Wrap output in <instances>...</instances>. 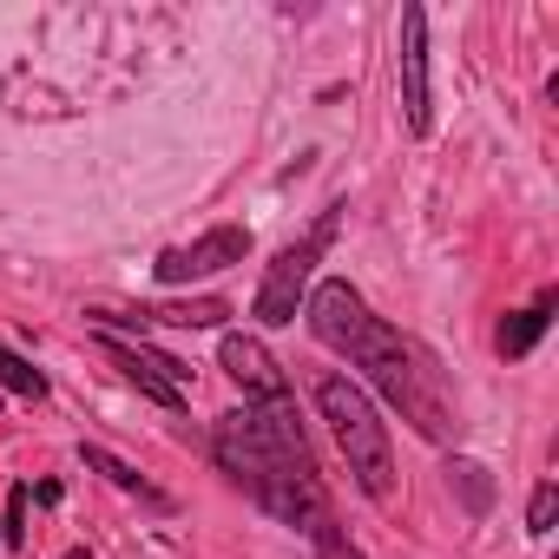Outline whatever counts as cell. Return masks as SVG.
Instances as JSON below:
<instances>
[{
    "instance_id": "cell-1",
    "label": "cell",
    "mask_w": 559,
    "mask_h": 559,
    "mask_svg": "<svg viewBox=\"0 0 559 559\" xmlns=\"http://www.w3.org/2000/svg\"><path fill=\"white\" fill-rule=\"evenodd\" d=\"M211 454L217 467L284 526H297L317 559H362L349 546V533L336 526V507H330V487L317 474V454L304 441V421L290 402H243L230 408L217 428H211Z\"/></svg>"
},
{
    "instance_id": "cell-2",
    "label": "cell",
    "mask_w": 559,
    "mask_h": 559,
    "mask_svg": "<svg viewBox=\"0 0 559 559\" xmlns=\"http://www.w3.org/2000/svg\"><path fill=\"white\" fill-rule=\"evenodd\" d=\"M304 323H310V336H317L323 349L349 356V362L389 395V408H402V415L415 421V435H428V441H448V435H454V408H448V395H441V369L428 362L421 343H408L402 330H389L382 317H369V304H362L356 284H343V276L317 284V290L304 297Z\"/></svg>"
},
{
    "instance_id": "cell-3",
    "label": "cell",
    "mask_w": 559,
    "mask_h": 559,
    "mask_svg": "<svg viewBox=\"0 0 559 559\" xmlns=\"http://www.w3.org/2000/svg\"><path fill=\"white\" fill-rule=\"evenodd\" d=\"M317 408H323V421H330V435H336V448H343L356 487H362L376 507H395V448H389V428H382L376 402H369L349 376H323V382H317Z\"/></svg>"
},
{
    "instance_id": "cell-4",
    "label": "cell",
    "mask_w": 559,
    "mask_h": 559,
    "mask_svg": "<svg viewBox=\"0 0 559 559\" xmlns=\"http://www.w3.org/2000/svg\"><path fill=\"white\" fill-rule=\"evenodd\" d=\"M330 237H336V211H323V217H317L290 250H276V263L263 270V284H257V304H250V317H257L263 330L297 323V310H304V297H310V276H317V263H323Z\"/></svg>"
},
{
    "instance_id": "cell-5",
    "label": "cell",
    "mask_w": 559,
    "mask_h": 559,
    "mask_svg": "<svg viewBox=\"0 0 559 559\" xmlns=\"http://www.w3.org/2000/svg\"><path fill=\"white\" fill-rule=\"evenodd\" d=\"M99 356L145 395V402H158V408H171V415H185V382H191V369L178 362V356H165V349H152L145 336L132 343V336H112V330H99Z\"/></svg>"
},
{
    "instance_id": "cell-6",
    "label": "cell",
    "mask_w": 559,
    "mask_h": 559,
    "mask_svg": "<svg viewBox=\"0 0 559 559\" xmlns=\"http://www.w3.org/2000/svg\"><path fill=\"white\" fill-rule=\"evenodd\" d=\"M250 257V230L243 224H217V230H204L198 243H185V250H158V263H152V276L165 290H178V284H204V276H217V270H230V263H243Z\"/></svg>"
},
{
    "instance_id": "cell-7",
    "label": "cell",
    "mask_w": 559,
    "mask_h": 559,
    "mask_svg": "<svg viewBox=\"0 0 559 559\" xmlns=\"http://www.w3.org/2000/svg\"><path fill=\"white\" fill-rule=\"evenodd\" d=\"M402 112L408 132L428 139L435 132V99H428V14L402 8Z\"/></svg>"
},
{
    "instance_id": "cell-8",
    "label": "cell",
    "mask_w": 559,
    "mask_h": 559,
    "mask_svg": "<svg viewBox=\"0 0 559 559\" xmlns=\"http://www.w3.org/2000/svg\"><path fill=\"white\" fill-rule=\"evenodd\" d=\"M217 362H224L230 382H243L250 402H290V376L276 369V356H270L257 336H224V343H217Z\"/></svg>"
},
{
    "instance_id": "cell-9",
    "label": "cell",
    "mask_w": 559,
    "mask_h": 559,
    "mask_svg": "<svg viewBox=\"0 0 559 559\" xmlns=\"http://www.w3.org/2000/svg\"><path fill=\"white\" fill-rule=\"evenodd\" d=\"M546 323H552V290H539L526 310H513V317L500 323V356H526V349L546 336Z\"/></svg>"
},
{
    "instance_id": "cell-10",
    "label": "cell",
    "mask_w": 559,
    "mask_h": 559,
    "mask_svg": "<svg viewBox=\"0 0 559 559\" xmlns=\"http://www.w3.org/2000/svg\"><path fill=\"white\" fill-rule=\"evenodd\" d=\"M80 461H86V467H99V474H106V480H112L119 493H139L145 507H165V493H158V487H152V480H145L139 467H126L119 454H106V448H80Z\"/></svg>"
},
{
    "instance_id": "cell-11",
    "label": "cell",
    "mask_w": 559,
    "mask_h": 559,
    "mask_svg": "<svg viewBox=\"0 0 559 559\" xmlns=\"http://www.w3.org/2000/svg\"><path fill=\"white\" fill-rule=\"evenodd\" d=\"M224 317H230V304H217V297L171 304V310H145V323H171V330H211V323H224Z\"/></svg>"
},
{
    "instance_id": "cell-12",
    "label": "cell",
    "mask_w": 559,
    "mask_h": 559,
    "mask_svg": "<svg viewBox=\"0 0 559 559\" xmlns=\"http://www.w3.org/2000/svg\"><path fill=\"white\" fill-rule=\"evenodd\" d=\"M0 389H8V395H27V402H47V376H40L27 356H14L8 343H0Z\"/></svg>"
},
{
    "instance_id": "cell-13",
    "label": "cell",
    "mask_w": 559,
    "mask_h": 559,
    "mask_svg": "<svg viewBox=\"0 0 559 559\" xmlns=\"http://www.w3.org/2000/svg\"><path fill=\"white\" fill-rule=\"evenodd\" d=\"M448 480L461 487V500H467V513H474V520L493 507V480H487V467H480V461H454V467H448Z\"/></svg>"
},
{
    "instance_id": "cell-14",
    "label": "cell",
    "mask_w": 559,
    "mask_h": 559,
    "mask_svg": "<svg viewBox=\"0 0 559 559\" xmlns=\"http://www.w3.org/2000/svg\"><path fill=\"white\" fill-rule=\"evenodd\" d=\"M552 513H559V487H552V480H539V487H533V500H526V533H552Z\"/></svg>"
},
{
    "instance_id": "cell-15",
    "label": "cell",
    "mask_w": 559,
    "mask_h": 559,
    "mask_svg": "<svg viewBox=\"0 0 559 559\" xmlns=\"http://www.w3.org/2000/svg\"><path fill=\"white\" fill-rule=\"evenodd\" d=\"M0 539H8V546H21V539H27V487H14V493H8V533H0Z\"/></svg>"
},
{
    "instance_id": "cell-16",
    "label": "cell",
    "mask_w": 559,
    "mask_h": 559,
    "mask_svg": "<svg viewBox=\"0 0 559 559\" xmlns=\"http://www.w3.org/2000/svg\"><path fill=\"white\" fill-rule=\"evenodd\" d=\"M60 559H93V552H86V546H73V552H60Z\"/></svg>"
}]
</instances>
